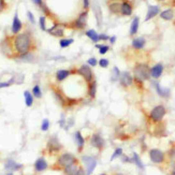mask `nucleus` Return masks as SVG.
Segmentation results:
<instances>
[{
    "mask_svg": "<svg viewBox=\"0 0 175 175\" xmlns=\"http://www.w3.org/2000/svg\"><path fill=\"white\" fill-rule=\"evenodd\" d=\"M31 94H32V96H34L35 99H41L42 98L43 94H42V89H41V87H40V85L37 84V85H35V86L32 87Z\"/></svg>",
    "mask_w": 175,
    "mask_h": 175,
    "instance_id": "34",
    "label": "nucleus"
},
{
    "mask_svg": "<svg viewBox=\"0 0 175 175\" xmlns=\"http://www.w3.org/2000/svg\"><path fill=\"white\" fill-rule=\"evenodd\" d=\"M76 175H86V172H85V169L82 167V165H81V167H80V169H79V171H77Z\"/></svg>",
    "mask_w": 175,
    "mask_h": 175,
    "instance_id": "51",
    "label": "nucleus"
},
{
    "mask_svg": "<svg viewBox=\"0 0 175 175\" xmlns=\"http://www.w3.org/2000/svg\"><path fill=\"white\" fill-rule=\"evenodd\" d=\"M27 16H28V20L30 21V23H31V24H35V15L31 13V11H28V12H27Z\"/></svg>",
    "mask_w": 175,
    "mask_h": 175,
    "instance_id": "46",
    "label": "nucleus"
},
{
    "mask_svg": "<svg viewBox=\"0 0 175 175\" xmlns=\"http://www.w3.org/2000/svg\"><path fill=\"white\" fill-rule=\"evenodd\" d=\"M160 18L163 21H172L174 18V11L173 9H167L159 13Z\"/></svg>",
    "mask_w": 175,
    "mask_h": 175,
    "instance_id": "28",
    "label": "nucleus"
},
{
    "mask_svg": "<svg viewBox=\"0 0 175 175\" xmlns=\"http://www.w3.org/2000/svg\"><path fill=\"white\" fill-rule=\"evenodd\" d=\"M167 157H168V159L170 160V162L173 164V167H175V145L172 146V147L168 150Z\"/></svg>",
    "mask_w": 175,
    "mask_h": 175,
    "instance_id": "36",
    "label": "nucleus"
},
{
    "mask_svg": "<svg viewBox=\"0 0 175 175\" xmlns=\"http://www.w3.org/2000/svg\"><path fill=\"white\" fill-rule=\"evenodd\" d=\"M80 167H81V164H80V160H77V161L67 165V167L62 170V172L65 175H76Z\"/></svg>",
    "mask_w": 175,
    "mask_h": 175,
    "instance_id": "22",
    "label": "nucleus"
},
{
    "mask_svg": "<svg viewBox=\"0 0 175 175\" xmlns=\"http://www.w3.org/2000/svg\"><path fill=\"white\" fill-rule=\"evenodd\" d=\"M163 70H164V67L161 62L156 63L155 66H153V67L150 68V77H153V79H155V80L159 79L162 75V73H163Z\"/></svg>",
    "mask_w": 175,
    "mask_h": 175,
    "instance_id": "20",
    "label": "nucleus"
},
{
    "mask_svg": "<svg viewBox=\"0 0 175 175\" xmlns=\"http://www.w3.org/2000/svg\"><path fill=\"white\" fill-rule=\"evenodd\" d=\"M87 20H88V11L84 10L79 14L76 18L71 23L70 27L75 30H84L87 26Z\"/></svg>",
    "mask_w": 175,
    "mask_h": 175,
    "instance_id": "8",
    "label": "nucleus"
},
{
    "mask_svg": "<svg viewBox=\"0 0 175 175\" xmlns=\"http://www.w3.org/2000/svg\"><path fill=\"white\" fill-rule=\"evenodd\" d=\"M72 74V69H59L55 73V81L56 83H62Z\"/></svg>",
    "mask_w": 175,
    "mask_h": 175,
    "instance_id": "16",
    "label": "nucleus"
},
{
    "mask_svg": "<svg viewBox=\"0 0 175 175\" xmlns=\"http://www.w3.org/2000/svg\"><path fill=\"white\" fill-rule=\"evenodd\" d=\"M120 71L119 69L115 66L114 68H113V70H112V81L113 82H115V81H118L119 80V76H120Z\"/></svg>",
    "mask_w": 175,
    "mask_h": 175,
    "instance_id": "39",
    "label": "nucleus"
},
{
    "mask_svg": "<svg viewBox=\"0 0 175 175\" xmlns=\"http://www.w3.org/2000/svg\"><path fill=\"white\" fill-rule=\"evenodd\" d=\"M89 143L93 147L97 148L98 150H102L103 148L105 147V140L103 139V136H101L99 132H96L91 136L90 140H89Z\"/></svg>",
    "mask_w": 175,
    "mask_h": 175,
    "instance_id": "13",
    "label": "nucleus"
},
{
    "mask_svg": "<svg viewBox=\"0 0 175 175\" xmlns=\"http://www.w3.org/2000/svg\"><path fill=\"white\" fill-rule=\"evenodd\" d=\"M108 41L111 42V44H114L115 42H116V37H115V35H112V37H110Z\"/></svg>",
    "mask_w": 175,
    "mask_h": 175,
    "instance_id": "52",
    "label": "nucleus"
},
{
    "mask_svg": "<svg viewBox=\"0 0 175 175\" xmlns=\"http://www.w3.org/2000/svg\"><path fill=\"white\" fill-rule=\"evenodd\" d=\"M12 44L15 53V58L17 59L21 56H24L28 53H32L35 49V42L32 37V34L29 30H25L18 35H12Z\"/></svg>",
    "mask_w": 175,
    "mask_h": 175,
    "instance_id": "1",
    "label": "nucleus"
},
{
    "mask_svg": "<svg viewBox=\"0 0 175 175\" xmlns=\"http://www.w3.org/2000/svg\"><path fill=\"white\" fill-rule=\"evenodd\" d=\"M74 42V39H69V38H61L60 41H59V45L61 48H67L69 47L71 44Z\"/></svg>",
    "mask_w": 175,
    "mask_h": 175,
    "instance_id": "35",
    "label": "nucleus"
},
{
    "mask_svg": "<svg viewBox=\"0 0 175 175\" xmlns=\"http://www.w3.org/2000/svg\"><path fill=\"white\" fill-rule=\"evenodd\" d=\"M87 65L89 66V67H96L97 65H98V60H97L96 58L94 57H91V58H89L88 60H87Z\"/></svg>",
    "mask_w": 175,
    "mask_h": 175,
    "instance_id": "44",
    "label": "nucleus"
},
{
    "mask_svg": "<svg viewBox=\"0 0 175 175\" xmlns=\"http://www.w3.org/2000/svg\"><path fill=\"white\" fill-rule=\"evenodd\" d=\"M24 99H25V104L27 108H31L35 102V97L32 96L31 91L25 90L24 91Z\"/></svg>",
    "mask_w": 175,
    "mask_h": 175,
    "instance_id": "29",
    "label": "nucleus"
},
{
    "mask_svg": "<svg viewBox=\"0 0 175 175\" xmlns=\"http://www.w3.org/2000/svg\"><path fill=\"white\" fill-rule=\"evenodd\" d=\"M0 51L3 54L4 56H7L8 58H15V53L13 49V44H12V38L7 35L4 37V39L0 42Z\"/></svg>",
    "mask_w": 175,
    "mask_h": 175,
    "instance_id": "7",
    "label": "nucleus"
},
{
    "mask_svg": "<svg viewBox=\"0 0 175 175\" xmlns=\"http://www.w3.org/2000/svg\"><path fill=\"white\" fill-rule=\"evenodd\" d=\"M98 65L100 66L101 68L105 69V68H108V65H110V61H108V59H106V58H101L100 60H98Z\"/></svg>",
    "mask_w": 175,
    "mask_h": 175,
    "instance_id": "42",
    "label": "nucleus"
},
{
    "mask_svg": "<svg viewBox=\"0 0 175 175\" xmlns=\"http://www.w3.org/2000/svg\"><path fill=\"white\" fill-rule=\"evenodd\" d=\"M146 44V41L145 39H144L143 37H139V38H134L133 40H132V43L131 45L133 47L134 49H142L144 48V46H145Z\"/></svg>",
    "mask_w": 175,
    "mask_h": 175,
    "instance_id": "27",
    "label": "nucleus"
},
{
    "mask_svg": "<svg viewBox=\"0 0 175 175\" xmlns=\"http://www.w3.org/2000/svg\"><path fill=\"white\" fill-rule=\"evenodd\" d=\"M150 79V68L147 63L139 62L133 67V82H145Z\"/></svg>",
    "mask_w": 175,
    "mask_h": 175,
    "instance_id": "3",
    "label": "nucleus"
},
{
    "mask_svg": "<svg viewBox=\"0 0 175 175\" xmlns=\"http://www.w3.org/2000/svg\"><path fill=\"white\" fill-rule=\"evenodd\" d=\"M96 48L99 49V54L100 55H104V54L108 53V51H110V46L106 45V44H99V43H96Z\"/></svg>",
    "mask_w": 175,
    "mask_h": 175,
    "instance_id": "37",
    "label": "nucleus"
},
{
    "mask_svg": "<svg viewBox=\"0 0 175 175\" xmlns=\"http://www.w3.org/2000/svg\"><path fill=\"white\" fill-rule=\"evenodd\" d=\"M155 89L157 91V94H159L162 98H169L170 94H171V91H170L169 88H165V87H162L159 83L156 82L155 83Z\"/></svg>",
    "mask_w": 175,
    "mask_h": 175,
    "instance_id": "25",
    "label": "nucleus"
},
{
    "mask_svg": "<svg viewBox=\"0 0 175 175\" xmlns=\"http://www.w3.org/2000/svg\"><path fill=\"white\" fill-rule=\"evenodd\" d=\"M159 1H164V0H159Z\"/></svg>",
    "mask_w": 175,
    "mask_h": 175,
    "instance_id": "58",
    "label": "nucleus"
},
{
    "mask_svg": "<svg viewBox=\"0 0 175 175\" xmlns=\"http://www.w3.org/2000/svg\"><path fill=\"white\" fill-rule=\"evenodd\" d=\"M170 175H175V167H173V170L171 171V173H170Z\"/></svg>",
    "mask_w": 175,
    "mask_h": 175,
    "instance_id": "53",
    "label": "nucleus"
},
{
    "mask_svg": "<svg viewBox=\"0 0 175 175\" xmlns=\"http://www.w3.org/2000/svg\"><path fill=\"white\" fill-rule=\"evenodd\" d=\"M167 130H165V127L162 125V122H158L157 124V127L155 128V136H167Z\"/></svg>",
    "mask_w": 175,
    "mask_h": 175,
    "instance_id": "33",
    "label": "nucleus"
},
{
    "mask_svg": "<svg viewBox=\"0 0 175 175\" xmlns=\"http://www.w3.org/2000/svg\"><path fill=\"white\" fill-rule=\"evenodd\" d=\"M14 82H15V79H14V77H12L10 81H8V82H0V88H7V87H10Z\"/></svg>",
    "mask_w": 175,
    "mask_h": 175,
    "instance_id": "43",
    "label": "nucleus"
},
{
    "mask_svg": "<svg viewBox=\"0 0 175 175\" xmlns=\"http://www.w3.org/2000/svg\"><path fill=\"white\" fill-rule=\"evenodd\" d=\"M111 1H124V0H111Z\"/></svg>",
    "mask_w": 175,
    "mask_h": 175,
    "instance_id": "56",
    "label": "nucleus"
},
{
    "mask_svg": "<svg viewBox=\"0 0 175 175\" xmlns=\"http://www.w3.org/2000/svg\"><path fill=\"white\" fill-rule=\"evenodd\" d=\"M85 35H86V37L88 38L89 40H91V41L94 42V43H97V42L99 41V34L94 29H88V30H86Z\"/></svg>",
    "mask_w": 175,
    "mask_h": 175,
    "instance_id": "31",
    "label": "nucleus"
},
{
    "mask_svg": "<svg viewBox=\"0 0 175 175\" xmlns=\"http://www.w3.org/2000/svg\"><path fill=\"white\" fill-rule=\"evenodd\" d=\"M82 161L85 164V172L86 175H91L94 173V169L97 167V159L93 156H82Z\"/></svg>",
    "mask_w": 175,
    "mask_h": 175,
    "instance_id": "12",
    "label": "nucleus"
},
{
    "mask_svg": "<svg viewBox=\"0 0 175 175\" xmlns=\"http://www.w3.org/2000/svg\"><path fill=\"white\" fill-rule=\"evenodd\" d=\"M76 74H79L80 76L83 77V80H84L86 84H88V83L96 80L94 71L91 69V67H89L88 65H82L80 68H77Z\"/></svg>",
    "mask_w": 175,
    "mask_h": 175,
    "instance_id": "9",
    "label": "nucleus"
},
{
    "mask_svg": "<svg viewBox=\"0 0 175 175\" xmlns=\"http://www.w3.org/2000/svg\"><path fill=\"white\" fill-rule=\"evenodd\" d=\"M22 169H23V164L17 163V162L12 159H8L6 161V163H4V170H7L8 172H13L14 173V172L21 171Z\"/></svg>",
    "mask_w": 175,
    "mask_h": 175,
    "instance_id": "18",
    "label": "nucleus"
},
{
    "mask_svg": "<svg viewBox=\"0 0 175 175\" xmlns=\"http://www.w3.org/2000/svg\"><path fill=\"white\" fill-rule=\"evenodd\" d=\"M34 168H35V172L40 173V172H43V171H45V170L48 169V163H47L46 159L44 157H39L37 160H35Z\"/></svg>",
    "mask_w": 175,
    "mask_h": 175,
    "instance_id": "19",
    "label": "nucleus"
},
{
    "mask_svg": "<svg viewBox=\"0 0 175 175\" xmlns=\"http://www.w3.org/2000/svg\"><path fill=\"white\" fill-rule=\"evenodd\" d=\"M160 13V8L158 6H150L147 9V13L145 16V22H148L152 18H154L155 16H157Z\"/></svg>",
    "mask_w": 175,
    "mask_h": 175,
    "instance_id": "23",
    "label": "nucleus"
},
{
    "mask_svg": "<svg viewBox=\"0 0 175 175\" xmlns=\"http://www.w3.org/2000/svg\"><path fill=\"white\" fill-rule=\"evenodd\" d=\"M150 155V159L153 163L156 164H162L167 159V154L163 153L162 150H158V148H152L148 152Z\"/></svg>",
    "mask_w": 175,
    "mask_h": 175,
    "instance_id": "11",
    "label": "nucleus"
},
{
    "mask_svg": "<svg viewBox=\"0 0 175 175\" xmlns=\"http://www.w3.org/2000/svg\"><path fill=\"white\" fill-rule=\"evenodd\" d=\"M32 2L35 4V6H38V7H40L41 8L42 6L44 4V2H43V0H32Z\"/></svg>",
    "mask_w": 175,
    "mask_h": 175,
    "instance_id": "50",
    "label": "nucleus"
},
{
    "mask_svg": "<svg viewBox=\"0 0 175 175\" xmlns=\"http://www.w3.org/2000/svg\"><path fill=\"white\" fill-rule=\"evenodd\" d=\"M73 139H74V142L76 143L77 152L81 154L85 146V139L83 136V134L81 133V131H75L74 134H73Z\"/></svg>",
    "mask_w": 175,
    "mask_h": 175,
    "instance_id": "21",
    "label": "nucleus"
},
{
    "mask_svg": "<svg viewBox=\"0 0 175 175\" xmlns=\"http://www.w3.org/2000/svg\"><path fill=\"white\" fill-rule=\"evenodd\" d=\"M139 25H140V18L138 16L132 20L131 26H130V35H136L138 34V30H139Z\"/></svg>",
    "mask_w": 175,
    "mask_h": 175,
    "instance_id": "30",
    "label": "nucleus"
},
{
    "mask_svg": "<svg viewBox=\"0 0 175 175\" xmlns=\"http://www.w3.org/2000/svg\"><path fill=\"white\" fill-rule=\"evenodd\" d=\"M110 37L105 34H100L99 35V41H108Z\"/></svg>",
    "mask_w": 175,
    "mask_h": 175,
    "instance_id": "49",
    "label": "nucleus"
},
{
    "mask_svg": "<svg viewBox=\"0 0 175 175\" xmlns=\"http://www.w3.org/2000/svg\"><path fill=\"white\" fill-rule=\"evenodd\" d=\"M108 10H110V12L112 14H115V15L120 14V7H122V2L111 1V2H108Z\"/></svg>",
    "mask_w": 175,
    "mask_h": 175,
    "instance_id": "26",
    "label": "nucleus"
},
{
    "mask_svg": "<svg viewBox=\"0 0 175 175\" xmlns=\"http://www.w3.org/2000/svg\"><path fill=\"white\" fill-rule=\"evenodd\" d=\"M133 13V4L129 0H124L122 1V7H120V14L122 16H130Z\"/></svg>",
    "mask_w": 175,
    "mask_h": 175,
    "instance_id": "17",
    "label": "nucleus"
},
{
    "mask_svg": "<svg viewBox=\"0 0 175 175\" xmlns=\"http://www.w3.org/2000/svg\"><path fill=\"white\" fill-rule=\"evenodd\" d=\"M23 23L22 21L20 20V17H18V13L17 12H15V14H14V17H13V21H12V26H11V32L13 35H18L20 32H22L23 30Z\"/></svg>",
    "mask_w": 175,
    "mask_h": 175,
    "instance_id": "14",
    "label": "nucleus"
},
{
    "mask_svg": "<svg viewBox=\"0 0 175 175\" xmlns=\"http://www.w3.org/2000/svg\"><path fill=\"white\" fill-rule=\"evenodd\" d=\"M87 96L90 100H94L97 96V81L90 82L87 84Z\"/></svg>",
    "mask_w": 175,
    "mask_h": 175,
    "instance_id": "24",
    "label": "nucleus"
},
{
    "mask_svg": "<svg viewBox=\"0 0 175 175\" xmlns=\"http://www.w3.org/2000/svg\"><path fill=\"white\" fill-rule=\"evenodd\" d=\"M113 175H125V174H122V173H114Z\"/></svg>",
    "mask_w": 175,
    "mask_h": 175,
    "instance_id": "55",
    "label": "nucleus"
},
{
    "mask_svg": "<svg viewBox=\"0 0 175 175\" xmlns=\"http://www.w3.org/2000/svg\"><path fill=\"white\" fill-rule=\"evenodd\" d=\"M7 8H8V4H7L6 0H0V14L6 10Z\"/></svg>",
    "mask_w": 175,
    "mask_h": 175,
    "instance_id": "45",
    "label": "nucleus"
},
{
    "mask_svg": "<svg viewBox=\"0 0 175 175\" xmlns=\"http://www.w3.org/2000/svg\"><path fill=\"white\" fill-rule=\"evenodd\" d=\"M122 154H124V152H122V148H120V147L115 148L114 153L112 154V157H111V161H114V160L117 159V158H120Z\"/></svg>",
    "mask_w": 175,
    "mask_h": 175,
    "instance_id": "38",
    "label": "nucleus"
},
{
    "mask_svg": "<svg viewBox=\"0 0 175 175\" xmlns=\"http://www.w3.org/2000/svg\"><path fill=\"white\" fill-rule=\"evenodd\" d=\"M51 90L53 96L55 97L56 101L62 106L63 108H71L74 106L79 105L80 102L82 101V99L75 98V97H69L66 94L65 91L61 89V87L57 84H51Z\"/></svg>",
    "mask_w": 175,
    "mask_h": 175,
    "instance_id": "2",
    "label": "nucleus"
},
{
    "mask_svg": "<svg viewBox=\"0 0 175 175\" xmlns=\"http://www.w3.org/2000/svg\"><path fill=\"white\" fill-rule=\"evenodd\" d=\"M131 159H132V163L136 164V167H138L140 170H144V169H145V167H144V163L142 162V160H141V157H140V156H139L136 153H133V154H132Z\"/></svg>",
    "mask_w": 175,
    "mask_h": 175,
    "instance_id": "32",
    "label": "nucleus"
},
{
    "mask_svg": "<svg viewBox=\"0 0 175 175\" xmlns=\"http://www.w3.org/2000/svg\"><path fill=\"white\" fill-rule=\"evenodd\" d=\"M89 6H90V0H83V9L88 11Z\"/></svg>",
    "mask_w": 175,
    "mask_h": 175,
    "instance_id": "48",
    "label": "nucleus"
},
{
    "mask_svg": "<svg viewBox=\"0 0 175 175\" xmlns=\"http://www.w3.org/2000/svg\"><path fill=\"white\" fill-rule=\"evenodd\" d=\"M49 127H51L49 119H48V118H44V119L42 120V124H41V131L46 132L47 130L49 129Z\"/></svg>",
    "mask_w": 175,
    "mask_h": 175,
    "instance_id": "40",
    "label": "nucleus"
},
{
    "mask_svg": "<svg viewBox=\"0 0 175 175\" xmlns=\"http://www.w3.org/2000/svg\"><path fill=\"white\" fill-rule=\"evenodd\" d=\"M7 175H14V173H13V172H8Z\"/></svg>",
    "mask_w": 175,
    "mask_h": 175,
    "instance_id": "54",
    "label": "nucleus"
},
{
    "mask_svg": "<svg viewBox=\"0 0 175 175\" xmlns=\"http://www.w3.org/2000/svg\"><path fill=\"white\" fill-rule=\"evenodd\" d=\"M66 28H67V25H66L65 23L57 22V23L54 24V25L52 26L51 28H47L46 32H47V34H49L51 35H53V37L63 38V37H65V30H66Z\"/></svg>",
    "mask_w": 175,
    "mask_h": 175,
    "instance_id": "10",
    "label": "nucleus"
},
{
    "mask_svg": "<svg viewBox=\"0 0 175 175\" xmlns=\"http://www.w3.org/2000/svg\"><path fill=\"white\" fill-rule=\"evenodd\" d=\"M62 148H63V146H62V144L60 143V141H59L58 136H53L47 141L45 150L48 155H55V154L60 153L61 150H62Z\"/></svg>",
    "mask_w": 175,
    "mask_h": 175,
    "instance_id": "6",
    "label": "nucleus"
},
{
    "mask_svg": "<svg viewBox=\"0 0 175 175\" xmlns=\"http://www.w3.org/2000/svg\"><path fill=\"white\" fill-rule=\"evenodd\" d=\"M77 160H79V159H77V158L75 157L73 154H71V153H62V154H60V155H58L57 160H56V162L53 164L52 169L57 170V171H62V170L65 169L67 165L73 163V162L77 161Z\"/></svg>",
    "mask_w": 175,
    "mask_h": 175,
    "instance_id": "4",
    "label": "nucleus"
},
{
    "mask_svg": "<svg viewBox=\"0 0 175 175\" xmlns=\"http://www.w3.org/2000/svg\"><path fill=\"white\" fill-rule=\"evenodd\" d=\"M118 81H119L120 85H122V87L128 88V87L133 85V76L130 74V72H128V71H125V72L120 73V76Z\"/></svg>",
    "mask_w": 175,
    "mask_h": 175,
    "instance_id": "15",
    "label": "nucleus"
},
{
    "mask_svg": "<svg viewBox=\"0 0 175 175\" xmlns=\"http://www.w3.org/2000/svg\"><path fill=\"white\" fill-rule=\"evenodd\" d=\"M167 114V108L163 104H158L154 106L152 111L150 112V119L154 124H158L163 120V118Z\"/></svg>",
    "mask_w": 175,
    "mask_h": 175,
    "instance_id": "5",
    "label": "nucleus"
},
{
    "mask_svg": "<svg viewBox=\"0 0 175 175\" xmlns=\"http://www.w3.org/2000/svg\"><path fill=\"white\" fill-rule=\"evenodd\" d=\"M99 175H108V174H105V173H102V174H99Z\"/></svg>",
    "mask_w": 175,
    "mask_h": 175,
    "instance_id": "57",
    "label": "nucleus"
},
{
    "mask_svg": "<svg viewBox=\"0 0 175 175\" xmlns=\"http://www.w3.org/2000/svg\"><path fill=\"white\" fill-rule=\"evenodd\" d=\"M122 162H128V163H132V159L131 158H129L128 156H126V155H124V154H122Z\"/></svg>",
    "mask_w": 175,
    "mask_h": 175,
    "instance_id": "47",
    "label": "nucleus"
},
{
    "mask_svg": "<svg viewBox=\"0 0 175 175\" xmlns=\"http://www.w3.org/2000/svg\"><path fill=\"white\" fill-rule=\"evenodd\" d=\"M39 26L40 28H41V30H43V31H46V16L45 15H42L40 16L39 18Z\"/></svg>",
    "mask_w": 175,
    "mask_h": 175,
    "instance_id": "41",
    "label": "nucleus"
}]
</instances>
